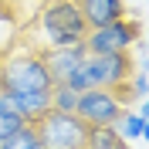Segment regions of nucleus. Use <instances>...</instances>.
Returning <instances> with one entry per match:
<instances>
[{"mask_svg":"<svg viewBox=\"0 0 149 149\" xmlns=\"http://www.w3.org/2000/svg\"><path fill=\"white\" fill-rule=\"evenodd\" d=\"M37 47L54 51V47L78 44L88 34V24L81 17L78 0H44V7L37 10Z\"/></svg>","mask_w":149,"mask_h":149,"instance_id":"obj_1","label":"nucleus"},{"mask_svg":"<svg viewBox=\"0 0 149 149\" xmlns=\"http://www.w3.org/2000/svg\"><path fill=\"white\" fill-rule=\"evenodd\" d=\"M51 74L41 51H14L0 61V92H51Z\"/></svg>","mask_w":149,"mask_h":149,"instance_id":"obj_2","label":"nucleus"},{"mask_svg":"<svg viewBox=\"0 0 149 149\" xmlns=\"http://www.w3.org/2000/svg\"><path fill=\"white\" fill-rule=\"evenodd\" d=\"M34 125L41 136V149H88V122H81L74 112L47 109Z\"/></svg>","mask_w":149,"mask_h":149,"instance_id":"obj_3","label":"nucleus"},{"mask_svg":"<svg viewBox=\"0 0 149 149\" xmlns=\"http://www.w3.org/2000/svg\"><path fill=\"white\" fill-rule=\"evenodd\" d=\"M142 41V27L132 20L119 17L105 24V27H88V34L81 37V44L88 47V54H112V51H129L132 44Z\"/></svg>","mask_w":149,"mask_h":149,"instance_id":"obj_4","label":"nucleus"},{"mask_svg":"<svg viewBox=\"0 0 149 149\" xmlns=\"http://www.w3.org/2000/svg\"><path fill=\"white\" fill-rule=\"evenodd\" d=\"M125 105L112 95V88H88V92L78 95V105H74V115L88 125H112V122L122 115Z\"/></svg>","mask_w":149,"mask_h":149,"instance_id":"obj_5","label":"nucleus"},{"mask_svg":"<svg viewBox=\"0 0 149 149\" xmlns=\"http://www.w3.org/2000/svg\"><path fill=\"white\" fill-rule=\"evenodd\" d=\"M41 58H44V68H47V74H51V81H65L68 74H71L74 68H78L85 58H88V47L78 41V44H68V47L44 51Z\"/></svg>","mask_w":149,"mask_h":149,"instance_id":"obj_6","label":"nucleus"},{"mask_svg":"<svg viewBox=\"0 0 149 149\" xmlns=\"http://www.w3.org/2000/svg\"><path fill=\"white\" fill-rule=\"evenodd\" d=\"M81 7V17L88 27H105L112 20L125 17V3L122 0H78Z\"/></svg>","mask_w":149,"mask_h":149,"instance_id":"obj_7","label":"nucleus"},{"mask_svg":"<svg viewBox=\"0 0 149 149\" xmlns=\"http://www.w3.org/2000/svg\"><path fill=\"white\" fill-rule=\"evenodd\" d=\"M115 132H119L122 139L129 142V139H136V142H142L146 139V132H149V119H146V109H139V112H129V109H122V115L115 122Z\"/></svg>","mask_w":149,"mask_h":149,"instance_id":"obj_8","label":"nucleus"},{"mask_svg":"<svg viewBox=\"0 0 149 149\" xmlns=\"http://www.w3.org/2000/svg\"><path fill=\"white\" fill-rule=\"evenodd\" d=\"M88 149H129L115 125H88Z\"/></svg>","mask_w":149,"mask_h":149,"instance_id":"obj_9","label":"nucleus"},{"mask_svg":"<svg viewBox=\"0 0 149 149\" xmlns=\"http://www.w3.org/2000/svg\"><path fill=\"white\" fill-rule=\"evenodd\" d=\"M0 149H41V136H37L34 122H24L17 132H10L7 139L0 142Z\"/></svg>","mask_w":149,"mask_h":149,"instance_id":"obj_10","label":"nucleus"},{"mask_svg":"<svg viewBox=\"0 0 149 149\" xmlns=\"http://www.w3.org/2000/svg\"><path fill=\"white\" fill-rule=\"evenodd\" d=\"M74 105H78V92L74 88H68L65 81L51 85V109L54 112H74Z\"/></svg>","mask_w":149,"mask_h":149,"instance_id":"obj_11","label":"nucleus"},{"mask_svg":"<svg viewBox=\"0 0 149 149\" xmlns=\"http://www.w3.org/2000/svg\"><path fill=\"white\" fill-rule=\"evenodd\" d=\"M24 122H27V119H24V115H17V112H0V142L7 139L10 132H17Z\"/></svg>","mask_w":149,"mask_h":149,"instance_id":"obj_12","label":"nucleus"},{"mask_svg":"<svg viewBox=\"0 0 149 149\" xmlns=\"http://www.w3.org/2000/svg\"><path fill=\"white\" fill-rule=\"evenodd\" d=\"M132 92H136V98H146V92H149V81H146V71H142L139 68V74H136V78H132Z\"/></svg>","mask_w":149,"mask_h":149,"instance_id":"obj_13","label":"nucleus"},{"mask_svg":"<svg viewBox=\"0 0 149 149\" xmlns=\"http://www.w3.org/2000/svg\"><path fill=\"white\" fill-rule=\"evenodd\" d=\"M0 112H3V102H0Z\"/></svg>","mask_w":149,"mask_h":149,"instance_id":"obj_14","label":"nucleus"}]
</instances>
